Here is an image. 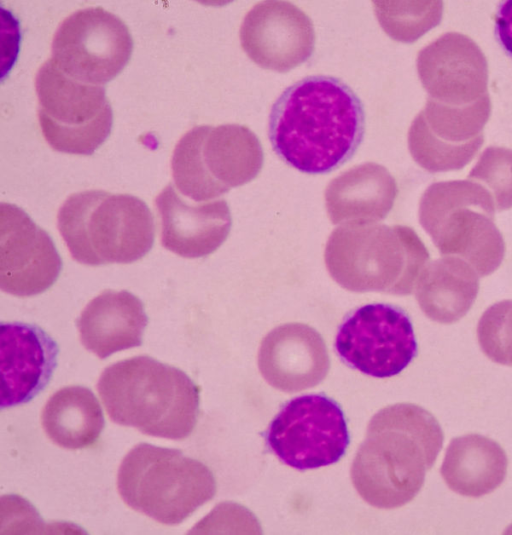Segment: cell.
Wrapping results in <instances>:
<instances>
[{"mask_svg": "<svg viewBox=\"0 0 512 535\" xmlns=\"http://www.w3.org/2000/svg\"><path fill=\"white\" fill-rule=\"evenodd\" d=\"M365 128L361 100L342 80L308 76L274 102L268 136L274 152L308 174L328 173L355 153Z\"/></svg>", "mask_w": 512, "mask_h": 535, "instance_id": "6da1fadb", "label": "cell"}, {"mask_svg": "<svg viewBox=\"0 0 512 535\" xmlns=\"http://www.w3.org/2000/svg\"><path fill=\"white\" fill-rule=\"evenodd\" d=\"M443 441L440 424L424 408L399 403L381 409L370 420L351 466L356 491L376 508L407 504L421 490Z\"/></svg>", "mask_w": 512, "mask_h": 535, "instance_id": "7a4b0ae2", "label": "cell"}, {"mask_svg": "<svg viewBox=\"0 0 512 535\" xmlns=\"http://www.w3.org/2000/svg\"><path fill=\"white\" fill-rule=\"evenodd\" d=\"M98 393L110 419L143 434L183 440L199 415V388L182 370L141 355L101 374Z\"/></svg>", "mask_w": 512, "mask_h": 535, "instance_id": "3957f363", "label": "cell"}, {"mask_svg": "<svg viewBox=\"0 0 512 535\" xmlns=\"http://www.w3.org/2000/svg\"><path fill=\"white\" fill-rule=\"evenodd\" d=\"M325 264L351 292L409 295L429 260L417 233L405 225L343 224L329 236Z\"/></svg>", "mask_w": 512, "mask_h": 535, "instance_id": "277c9868", "label": "cell"}, {"mask_svg": "<svg viewBox=\"0 0 512 535\" xmlns=\"http://www.w3.org/2000/svg\"><path fill=\"white\" fill-rule=\"evenodd\" d=\"M57 225L72 258L89 266L135 262L154 243L153 215L144 201L130 194L74 193L61 205Z\"/></svg>", "mask_w": 512, "mask_h": 535, "instance_id": "5b68a950", "label": "cell"}, {"mask_svg": "<svg viewBox=\"0 0 512 535\" xmlns=\"http://www.w3.org/2000/svg\"><path fill=\"white\" fill-rule=\"evenodd\" d=\"M117 489L133 510L178 525L214 497L216 481L205 464L181 451L140 443L123 458Z\"/></svg>", "mask_w": 512, "mask_h": 535, "instance_id": "8992f818", "label": "cell"}, {"mask_svg": "<svg viewBox=\"0 0 512 535\" xmlns=\"http://www.w3.org/2000/svg\"><path fill=\"white\" fill-rule=\"evenodd\" d=\"M495 210L492 196L479 183L442 181L422 194L419 222L443 256L459 257L485 277L497 270L505 255Z\"/></svg>", "mask_w": 512, "mask_h": 535, "instance_id": "52a82bcc", "label": "cell"}, {"mask_svg": "<svg viewBox=\"0 0 512 535\" xmlns=\"http://www.w3.org/2000/svg\"><path fill=\"white\" fill-rule=\"evenodd\" d=\"M263 161L261 143L248 127L202 125L180 138L171 169L178 190L201 202L250 182L259 174Z\"/></svg>", "mask_w": 512, "mask_h": 535, "instance_id": "ba28073f", "label": "cell"}, {"mask_svg": "<svg viewBox=\"0 0 512 535\" xmlns=\"http://www.w3.org/2000/svg\"><path fill=\"white\" fill-rule=\"evenodd\" d=\"M35 89L42 134L54 150L91 155L109 136L113 112L102 86L70 78L49 59L37 71Z\"/></svg>", "mask_w": 512, "mask_h": 535, "instance_id": "9c48e42d", "label": "cell"}, {"mask_svg": "<svg viewBox=\"0 0 512 535\" xmlns=\"http://www.w3.org/2000/svg\"><path fill=\"white\" fill-rule=\"evenodd\" d=\"M132 51L127 25L102 7H89L61 22L53 37L51 60L70 78L100 86L123 70Z\"/></svg>", "mask_w": 512, "mask_h": 535, "instance_id": "30bf717a", "label": "cell"}, {"mask_svg": "<svg viewBox=\"0 0 512 535\" xmlns=\"http://www.w3.org/2000/svg\"><path fill=\"white\" fill-rule=\"evenodd\" d=\"M266 443L286 465L315 469L345 454L349 432L344 413L331 398L310 394L290 400L272 420Z\"/></svg>", "mask_w": 512, "mask_h": 535, "instance_id": "8fae6325", "label": "cell"}, {"mask_svg": "<svg viewBox=\"0 0 512 535\" xmlns=\"http://www.w3.org/2000/svg\"><path fill=\"white\" fill-rule=\"evenodd\" d=\"M335 349L348 366L372 377L388 378L412 362L417 341L403 309L374 303L354 310L342 322Z\"/></svg>", "mask_w": 512, "mask_h": 535, "instance_id": "7c38bea8", "label": "cell"}, {"mask_svg": "<svg viewBox=\"0 0 512 535\" xmlns=\"http://www.w3.org/2000/svg\"><path fill=\"white\" fill-rule=\"evenodd\" d=\"M490 113V97L464 106L428 98L408 131L412 158L432 173L462 169L482 146Z\"/></svg>", "mask_w": 512, "mask_h": 535, "instance_id": "4fadbf2b", "label": "cell"}, {"mask_svg": "<svg viewBox=\"0 0 512 535\" xmlns=\"http://www.w3.org/2000/svg\"><path fill=\"white\" fill-rule=\"evenodd\" d=\"M60 255L50 235L21 208L0 205V287L29 297L43 293L58 279Z\"/></svg>", "mask_w": 512, "mask_h": 535, "instance_id": "5bb4252c", "label": "cell"}, {"mask_svg": "<svg viewBox=\"0 0 512 535\" xmlns=\"http://www.w3.org/2000/svg\"><path fill=\"white\" fill-rule=\"evenodd\" d=\"M239 36L242 49L254 63L277 72L308 60L315 43L311 19L287 1L257 3L244 17Z\"/></svg>", "mask_w": 512, "mask_h": 535, "instance_id": "9a60e30c", "label": "cell"}, {"mask_svg": "<svg viewBox=\"0 0 512 535\" xmlns=\"http://www.w3.org/2000/svg\"><path fill=\"white\" fill-rule=\"evenodd\" d=\"M416 65L430 99L464 106L489 97L486 57L467 35H441L419 51Z\"/></svg>", "mask_w": 512, "mask_h": 535, "instance_id": "2e32d148", "label": "cell"}, {"mask_svg": "<svg viewBox=\"0 0 512 535\" xmlns=\"http://www.w3.org/2000/svg\"><path fill=\"white\" fill-rule=\"evenodd\" d=\"M261 375L272 387L299 392L318 385L330 360L322 336L303 323H287L271 330L258 352Z\"/></svg>", "mask_w": 512, "mask_h": 535, "instance_id": "e0dca14e", "label": "cell"}, {"mask_svg": "<svg viewBox=\"0 0 512 535\" xmlns=\"http://www.w3.org/2000/svg\"><path fill=\"white\" fill-rule=\"evenodd\" d=\"M58 352L55 340L40 327L2 322L1 409L26 404L37 396L53 375Z\"/></svg>", "mask_w": 512, "mask_h": 535, "instance_id": "ac0fdd59", "label": "cell"}, {"mask_svg": "<svg viewBox=\"0 0 512 535\" xmlns=\"http://www.w3.org/2000/svg\"><path fill=\"white\" fill-rule=\"evenodd\" d=\"M163 247L184 258H201L227 239L232 219L223 199L192 205L168 184L155 199Z\"/></svg>", "mask_w": 512, "mask_h": 535, "instance_id": "d6986e66", "label": "cell"}, {"mask_svg": "<svg viewBox=\"0 0 512 535\" xmlns=\"http://www.w3.org/2000/svg\"><path fill=\"white\" fill-rule=\"evenodd\" d=\"M147 324L142 301L127 290L103 291L76 321L83 346L100 359L140 346Z\"/></svg>", "mask_w": 512, "mask_h": 535, "instance_id": "ffe728a7", "label": "cell"}, {"mask_svg": "<svg viewBox=\"0 0 512 535\" xmlns=\"http://www.w3.org/2000/svg\"><path fill=\"white\" fill-rule=\"evenodd\" d=\"M398 189L382 165L363 163L329 182L325 190L327 214L333 224H366L384 219L391 211Z\"/></svg>", "mask_w": 512, "mask_h": 535, "instance_id": "44dd1931", "label": "cell"}, {"mask_svg": "<svg viewBox=\"0 0 512 535\" xmlns=\"http://www.w3.org/2000/svg\"><path fill=\"white\" fill-rule=\"evenodd\" d=\"M479 291V275L459 257L444 256L428 262L419 275L415 296L432 321L452 324L463 318Z\"/></svg>", "mask_w": 512, "mask_h": 535, "instance_id": "7402d4cb", "label": "cell"}, {"mask_svg": "<svg viewBox=\"0 0 512 535\" xmlns=\"http://www.w3.org/2000/svg\"><path fill=\"white\" fill-rule=\"evenodd\" d=\"M507 467L506 453L496 441L479 434H468L451 440L441 475L455 493L479 498L502 484Z\"/></svg>", "mask_w": 512, "mask_h": 535, "instance_id": "603a6c76", "label": "cell"}, {"mask_svg": "<svg viewBox=\"0 0 512 535\" xmlns=\"http://www.w3.org/2000/svg\"><path fill=\"white\" fill-rule=\"evenodd\" d=\"M41 423L53 443L75 450L97 443L104 428V417L91 390L67 386L48 399L42 410Z\"/></svg>", "mask_w": 512, "mask_h": 535, "instance_id": "cb8c5ba5", "label": "cell"}, {"mask_svg": "<svg viewBox=\"0 0 512 535\" xmlns=\"http://www.w3.org/2000/svg\"><path fill=\"white\" fill-rule=\"evenodd\" d=\"M376 18L392 39L413 43L442 19V1H373Z\"/></svg>", "mask_w": 512, "mask_h": 535, "instance_id": "d4e9b609", "label": "cell"}, {"mask_svg": "<svg viewBox=\"0 0 512 535\" xmlns=\"http://www.w3.org/2000/svg\"><path fill=\"white\" fill-rule=\"evenodd\" d=\"M468 179L492 196L496 210L512 208V150L491 146L483 151Z\"/></svg>", "mask_w": 512, "mask_h": 535, "instance_id": "484cf974", "label": "cell"}, {"mask_svg": "<svg viewBox=\"0 0 512 535\" xmlns=\"http://www.w3.org/2000/svg\"><path fill=\"white\" fill-rule=\"evenodd\" d=\"M477 340L490 360L512 366V300L499 301L484 311L477 325Z\"/></svg>", "mask_w": 512, "mask_h": 535, "instance_id": "4316f807", "label": "cell"}, {"mask_svg": "<svg viewBox=\"0 0 512 535\" xmlns=\"http://www.w3.org/2000/svg\"><path fill=\"white\" fill-rule=\"evenodd\" d=\"M495 24L498 40L512 57V0L505 1L499 6Z\"/></svg>", "mask_w": 512, "mask_h": 535, "instance_id": "83f0119b", "label": "cell"}]
</instances>
